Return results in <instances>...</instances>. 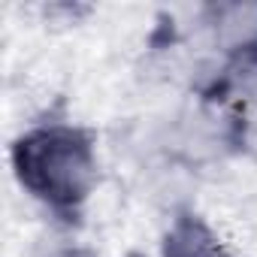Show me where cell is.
<instances>
[{"mask_svg":"<svg viewBox=\"0 0 257 257\" xmlns=\"http://www.w3.org/2000/svg\"><path fill=\"white\" fill-rule=\"evenodd\" d=\"M19 182L52 206H76L97 182V155L91 140L76 127H37L13 149Z\"/></svg>","mask_w":257,"mask_h":257,"instance_id":"cell-1","label":"cell"},{"mask_svg":"<svg viewBox=\"0 0 257 257\" xmlns=\"http://www.w3.org/2000/svg\"><path fill=\"white\" fill-rule=\"evenodd\" d=\"M212 37L224 52L257 49V4H227L212 10Z\"/></svg>","mask_w":257,"mask_h":257,"instance_id":"cell-2","label":"cell"},{"mask_svg":"<svg viewBox=\"0 0 257 257\" xmlns=\"http://www.w3.org/2000/svg\"><path fill=\"white\" fill-rule=\"evenodd\" d=\"M164 257H230L215 230L197 215H182L164 236Z\"/></svg>","mask_w":257,"mask_h":257,"instance_id":"cell-3","label":"cell"},{"mask_svg":"<svg viewBox=\"0 0 257 257\" xmlns=\"http://www.w3.org/2000/svg\"><path fill=\"white\" fill-rule=\"evenodd\" d=\"M52 257H85L82 251H55Z\"/></svg>","mask_w":257,"mask_h":257,"instance_id":"cell-4","label":"cell"}]
</instances>
